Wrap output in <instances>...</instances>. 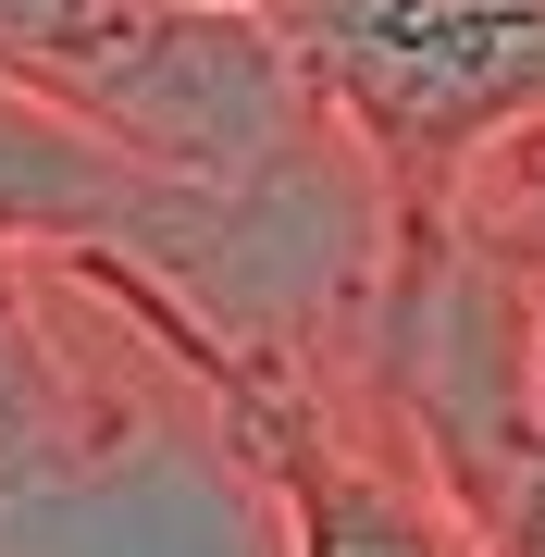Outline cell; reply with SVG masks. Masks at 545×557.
Here are the masks:
<instances>
[{"mask_svg": "<svg viewBox=\"0 0 545 557\" xmlns=\"http://www.w3.org/2000/svg\"><path fill=\"white\" fill-rule=\"evenodd\" d=\"M0 75L50 112L100 124L149 174L199 199H335L384 186L360 137L323 112L298 38L223 0H0Z\"/></svg>", "mask_w": 545, "mask_h": 557, "instance_id": "6da1fadb", "label": "cell"}, {"mask_svg": "<svg viewBox=\"0 0 545 557\" xmlns=\"http://www.w3.org/2000/svg\"><path fill=\"white\" fill-rule=\"evenodd\" d=\"M248 384L174 285L112 248H13L0 236V496H75L186 397Z\"/></svg>", "mask_w": 545, "mask_h": 557, "instance_id": "7a4b0ae2", "label": "cell"}, {"mask_svg": "<svg viewBox=\"0 0 545 557\" xmlns=\"http://www.w3.org/2000/svg\"><path fill=\"white\" fill-rule=\"evenodd\" d=\"M323 112L397 199V236H434L496 149L545 137V0H273Z\"/></svg>", "mask_w": 545, "mask_h": 557, "instance_id": "3957f363", "label": "cell"}, {"mask_svg": "<svg viewBox=\"0 0 545 557\" xmlns=\"http://www.w3.org/2000/svg\"><path fill=\"white\" fill-rule=\"evenodd\" d=\"M248 421H261V458L285 483V557H484L459 496L434 483V458L384 409L360 322L335 347L273 359L248 384Z\"/></svg>", "mask_w": 545, "mask_h": 557, "instance_id": "277c9868", "label": "cell"}, {"mask_svg": "<svg viewBox=\"0 0 545 557\" xmlns=\"http://www.w3.org/2000/svg\"><path fill=\"white\" fill-rule=\"evenodd\" d=\"M459 223L471 248H496V260H521V273H545V137H521V149H496L484 174L459 186Z\"/></svg>", "mask_w": 545, "mask_h": 557, "instance_id": "5b68a950", "label": "cell"}, {"mask_svg": "<svg viewBox=\"0 0 545 557\" xmlns=\"http://www.w3.org/2000/svg\"><path fill=\"white\" fill-rule=\"evenodd\" d=\"M521 372H533V409H545V273H533V322H521Z\"/></svg>", "mask_w": 545, "mask_h": 557, "instance_id": "8992f818", "label": "cell"}, {"mask_svg": "<svg viewBox=\"0 0 545 557\" xmlns=\"http://www.w3.org/2000/svg\"><path fill=\"white\" fill-rule=\"evenodd\" d=\"M223 13H273V0H223Z\"/></svg>", "mask_w": 545, "mask_h": 557, "instance_id": "52a82bcc", "label": "cell"}]
</instances>
